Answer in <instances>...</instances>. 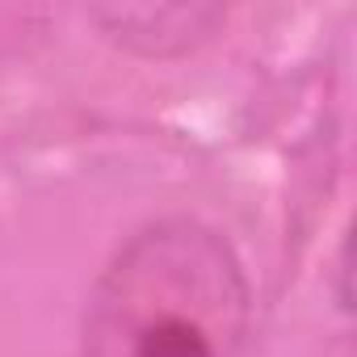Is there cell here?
Segmentation results:
<instances>
[{
	"label": "cell",
	"instance_id": "obj_2",
	"mask_svg": "<svg viewBox=\"0 0 357 357\" xmlns=\"http://www.w3.org/2000/svg\"><path fill=\"white\" fill-rule=\"evenodd\" d=\"M89 22L109 43L135 55L172 59L215 38L227 13L219 5H118V9H93Z\"/></svg>",
	"mask_w": 357,
	"mask_h": 357
},
{
	"label": "cell",
	"instance_id": "obj_1",
	"mask_svg": "<svg viewBox=\"0 0 357 357\" xmlns=\"http://www.w3.org/2000/svg\"><path fill=\"white\" fill-rule=\"evenodd\" d=\"M248 328L252 282L236 248L202 219L164 215L97 273L80 357H240Z\"/></svg>",
	"mask_w": 357,
	"mask_h": 357
}]
</instances>
